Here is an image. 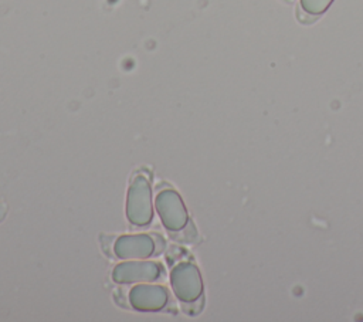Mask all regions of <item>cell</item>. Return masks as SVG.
<instances>
[{
    "label": "cell",
    "instance_id": "52a82bcc",
    "mask_svg": "<svg viewBox=\"0 0 363 322\" xmlns=\"http://www.w3.org/2000/svg\"><path fill=\"white\" fill-rule=\"evenodd\" d=\"M335 0H299V10L313 18L323 14Z\"/></svg>",
    "mask_w": 363,
    "mask_h": 322
},
{
    "label": "cell",
    "instance_id": "3957f363",
    "mask_svg": "<svg viewBox=\"0 0 363 322\" xmlns=\"http://www.w3.org/2000/svg\"><path fill=\"white\" fill-rule=\"evenodd\" d=\"M155 203H156V210L160 216V220L167 230L177 231L187 224L189 214L177 191L170 189L163 190L156 196Z\"/></svg>",
    "mask_w": 363,
    "mask_h": 322
},
{
    "label": "cell",
    "instance_id": "277c9868",
    "mask_svg": "<svg viewBox=\"0 0 363 322\" xmlns=\"http://www.w3.org/2000/svg\"><path fill=\"white\" fill-rule=\"evenodd\" d=\"M160 265L155 261H125L115 267L112 278L118 284L155 281L160 275Z\"/></svg>",
    "mask_w": 363,
    "mask_h": 322
},
{
    "label": "cell",
    "instance_id": "5b68a950",
    "mask_svg": "<svg viewBox=\"0 0 363 322\" xmlns=\"http://www.w3.org/2000/svg\"><path fill=\"white\" fill-rule=\"evenodd\" d=\"M156 237L153 234H128L122 235L115 243V254L123 260L132 258H147L157 252Z\"/></svg>",
    "mask_w": 363,
    "mask_h": 322
},
{
    "label": "cell",
    "instance_id": "6da1fadb",
    "mask_svg": "<svg viewBox=\"0 0 363 322\" xmlns=\"http://www.w3.org/2000/svg\"><path fill=\"white\" fill-rule=\"evenodd\" d=\"M126 217L132 224L146 226L153 217L152 190L146 177L136 176L128 190Z\"/></svg>",
    "mask_w": 363,
    "mask_h": 322
},
{
    "label": "cell",
    "instance_id": "7a4b0ae2",
    "mask_svg": "<svg viewBox=\"0 0 363 322\" xmlns=\"http://www.w3.org/2000/svg\"><path fill=\"white\" fill-rule=\"evenodd\" d=\"M170 284L174 295L183 302H193L201 296L203 281L199 268L190 262H182L172 270Z\"/></svg>",
    "mask_w": 363,
    "mask_h": 322
},
{
    "label": "cell",
    "instance_id": "8992f818",
    "mask_svg": "<svg viewBox=\"0 0 363 322\" xmlns=\"http://www.w3.org/2000/svg\"><path fill=\"white\" fill-rule=\"evenodd\" d=\"M167 291L160 285H146L140 284L130 289L129 302L130 305L143 312L159 311L166 305Z\"/></svg>",
    "mask_w": 363,
    "mask_h": 322
}]
</instances>
